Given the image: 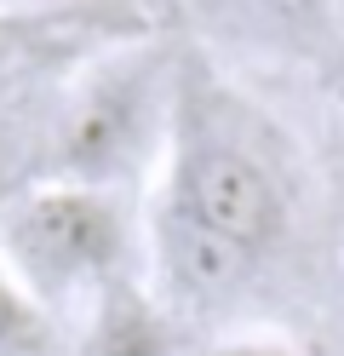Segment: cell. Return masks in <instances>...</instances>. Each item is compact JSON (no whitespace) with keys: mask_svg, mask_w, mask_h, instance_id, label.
I'll return each mask as SVG.
<instances>
[{"mask_svg":"<svg viewBox=\"0 0 344 356\" xmlns=\"http://www.w3.org/2000/svg\"><path fill=\"white\" fill-rule=\"evenodd\" d=\"M298 225L287 138L201 52L178 58L149 195V293L178 322L218 316L270 276Z\"/></svg>","mask_w":344,"mask_h":356,"instance_id":"cell-1","label":"cell"},{"mask_svg":"<svg viewBox=\"0 0 344 356\" xmlns=\"http://www.w3.org/2000/svg\"><path fill=\"white\" fill-rule=\"evenodd\" d=\"M126 248L132 225L115 190L52 178L0 207V259L52 316H86L115 282H126Z\"/></svg>","mask_w":344,"mask_h":356,"instance_id":"cell-2","label":"cell"},{"mask_svg":"<svg viewBox=\"0 0 344 356\" xmlns=\"http://www.w3.org/2000/svg\"><path fill=\"white\" fill-rule=\"evenodd\" d=\"M172 81L178 58L155 47H126L109 63H98L63 115L58 178L121 195V184L155 167L172 127Z\"/></svg>","mask_w":344,"mask_h":356,"instance_id":"cell-3","label":"cell"},{"mask_svg":"<svg viewBox=\"0 0 344 356\" xmlns=\"http://www.w3.org/2000/svg\"><path fill=\"white\" fill-rule=\"evenodd\" d=\"M338 0H183L190 29L213 52L259 63H310L333 40Z\"/></svg>","mask_w":344,"mask_h":356,"instance_id":"cell-4","label":"cell"},{"mask_svg":"<svg viewBox=\"0 0 344 356\" xmlns=\"http://www.w3.org/2000/svg\"><path fill=\"white\" fill-rule=\"evenodd\" d=\"M75 356H178V316L126 276L86 310Z\"/></svg>","mask_w":344,"mask_h":356,"instance_id":"cell-5","label":"cell"},{"mask_svg":"<svg viewBox=\"0 0 344 356\" xmlns=\"http://www.w3.org/2000/svg\"><path fill=\"white\" fill-rule=\"evenodd\" d=\"M0 356H58V316L0 259Z\"/></svg>","mask_w":344,"mask_h":356,"instance_id":"cell-6","label":"cell"},{"mask_svg":"<svg viewBox=\"0 0 344 356\" xmlns=\"http://www.w3.org/2000/svg\"><path fill=\"white\" fill-rule=\"evenodd\" d=\"M201 356H304V350L275 339V333H224V339H213Z\"/></svg>","mask_w":344,"mask_h":356,"instance_id":"cell-7","label":"cell"},{"mask_svg":"<svg viewBox=\"0 0 344 356\" xmlns=\"http://www.w3.org/2000/svg\"><path fill=\"white\" fill-rule=\"evenodd\" d=\"M12 6H46V0H0V12H12Z\"/></svg>","mask_w":344,"mask_h":356,"instance_id":"cell-8","label":"cell"}]
</instances>
